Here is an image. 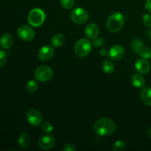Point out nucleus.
Wrapping results in <instances>:
<instances>
[{"mask_svg": "<svg viewBox=\"0 0 151 151\" xmlns=\"http://www.w3.org/2000/svg\"><path fill=\"white\" fill-rule=\"evenodd\" d=\"M100 55H101L102 56L109 55V52H107L106 50H102L101 51H100Z\"/></svg>", "mask_w": 151, "mask_h": 151, "instance_id": "31", "label": "nucleus"}, {"mask_svg": "<svg viewBox=\"0 0 151 151\" xmlns=\"http://www.w3.org/2000/svg\"><path fill=\"white\" fill-rule=\"evenodd\" d=\"M65 38L62 34H56L52 38V45L55 48H58V47H61L63 44H64Z\"/></svg>", "mask_w": 151, "mask_h": 151, "instance_id": "18", "label": "nucleus"}, {"mask_svg": "<svg viewBox=\"0 0 151 151\" xmlns=\"http://www.w3.org/2000/svg\"><path fill=\"white\" fill-rule=\"evenodd\" d=\"M103 71L106 73H112L114 70V66L113 63H111V61L109 60H106L103 62Z\"/></svg>", "mask_w": 151, "mask_h": 151, "instance_id": "20", "label": "nucleus"}, {"mask_svg": "<svg viewBox=\"0 0 151 151\" xmlns=\"http://www.w3.org/2000/svg\"><path fill=\"white\" fill-rule=\"evenodd\" d=\"M125 54L123 47L120 45H114L110 48L109 51V57L112 60H118L122 58Z\"/></svg>", "mask_w": 151, "mask_h": 151, "instance_id": "10", "label": "nucleus"}, {"mask_svg": "<svg viewBox=\"0 0 151 151\" xmlns=\"http://www.w3.org/2000/svg\"><path fill=\"white\" fill-rule=\"evenodd\" d=\"M54 55V50L50 46H44L38 52V58L43 61H46L51 58Z\"/></svg>", "mask_w": 151, "mask_h": 151, "instance_id": "11", "label": "nucleus"}, {"mask_svg": "<svg viewBox=\"0 0 151 151\" xmlns=\"http://www.w3.org/2000/svg\"><path fill=\"white\" fill-rule=\"evenodd\" d=\"M27 119L32 126H38L42 122V116L36 109H30L27 113Z\"/></svg>", "mask_w": 151, "mask_h": 151, "instance_id": "8", "label": "nucleus"}, {"mask_svg": "<svg viewBox=\"0 0 151 151\" xmlns=\"http://www.w3.org/2000/svg\"><path fill=\"white\" fill-rule=\"evenodd\" d=\"M18 35L24 41H30L35 37V32L33 29L28 25H22L18 29Z\"/></svg>", "mask_w": 151, "mask_h": 151, "instance_id": "7", "label": "nucleus"}, {"mask_svg": "<svg viewBox=\"0 0 151 151\" xmlns=\"http://www.w3.org/2000/svg\"><path fill=\"white\" fill-rule=\"evenodd\" d=\"M147 135H148L149 138L151 139V127L150 128H149L148 131H147Z\"/></svg>", "mask_w": 151, "mask_h": 151, "instance_id": "32", "label": "nucleus"}, {"mask_svg": "<svg viewBox=\"0 0 151 151\" xmlns=\"http://www.w3.org/2000/svg\"><path fill=\"white\" fill-rule=\"evenodd\" d=\"M55 139L52 135L42 136L38 140V146L43 150H50L54 146Z\"/></svg>", "mask_w": 151, "mask_h": 151, "instance_id": "9", "label": "nucleus"}, {"mask_svg": "<svg viewBox=\"0 0 151 151\" xmlns=\"http://www.w3.org/2000/svg\"><path fill=\"white\" fill-rule=\"evenodd\" d=\"M140 97L144 104L151 106V88L147 87L143 88L140 94Z\"/></svg>", "mask_w": 151, "mask_h": 151, "instance_id": "15", "label": "nucleus"}, {"mask_svg": "<svg viewBox=\"0 0 151 151\" xmlns=\"http://www.w3.org/2000/svg\"><path fill=\"white\" fill-rule=\"evenodd\" d=\"M143 23L147 27H151V15L145 14L142 17Z\"/></svg>", "mask_w": 151, "mask_h": 151, "instance_id": "26", "label": "nucleus"}, {"mask_svg": "<svg viewBox=\"0 0 151 151\" xmlns=\"http://www.w3.org/2000/svg\"><path fill=\"white\" fill-rule=\"evenodd\" d=\"M105 44V41L103 38H96L94 39L93 44L95 47H101Z\"/></svg>", "mask_w": 151, "mask_h": 151, "instance_id": "28", "label": "nucleus"}, {"mask_svg": "<svg viewBox=\"0 0 151 151\" xmlns=\"http://www.w3.org/2000/svg\"><path fill=\"white\" fill-rule=\"evenodd\" d=\"M70 16L72 22L78 24H83L88 19V12L81 7H77L72 10Z\"/></svg>", "mask_w": 151, "mask_h": 151, "instance_id": "6", "label": "nucleus"}, {"mask_svg": "<svg viewBox=\"0 0 151 151\" xmlns=\"http://www.w3.org/2000/svg\"><path fill=\"white\" fill-rule=\"evenodd\" d=\"M35 79L41 82H46L48 81L52 78L53 72L50 67L48 66H40L35 69V73H34Z\"/></svg>", "mask_w": 151, "mask_h": 151, "instance_id": "5", "label": "nucleus"}, {"mask_svg": "<svg viewBox=\"0 0 151 151\" xmlns=\"http://www.w3.org/2000/svg\"><path fill=\"white\" fill-rule=\"evenodd\" d=\"M7 61V55L4 51L0 50V68L2 67Z\"/></svg>", "mask_w": 151, "mask_h": 151, "instance_id": "27", "label": "nucleus"}, {"mask_svg": "<svg viewBox=\"0 0 151 151\" xmlns=\"http://www.w3.org/2000/svg\"><path fill=\"white\" fill-rule=\"evenodd\" d=\"M125 23V18L122 13L115 12L110 15L107 20V28L112 32L120 30Z\"/></svg>", "mask_w": 151, "mask_h": 151, "instance_id": "2", "label": "nucleus"}, {"mask_svg": "<svg viewBox=\"0 0 151 151\" xmlns=\"http://www.w3.org/2000/svg\"><path fill=\"white\" fill-rule=\"evenodd\" d=\"M86 35L90 39H94L98 36L99 27L95 24H88L85 29Z\"/></svg>", "mask_w": 151, "mask_h": 151, "instance_id": "13", "label": "nucleus"}, {"mask_svg": "<svg viewBox=\"0 0 151 151\" xmlns=\"http://www.w3.org/2000/svg\"><path fill=\"white\" fill-rule=\"evenodd\" d=\"M64 151H75L76 150V146L73 143H66L63 147Z\"/></svg>", "mask_w": 151, "mask_h": 151, "instance_id": "29", "label": "nucleus"}, {"mask_svg": "<svg viewBox=\"0 0 151 151\" xmlns=\"http://www.w3.org/2000/svg\"><path fill=\"white\" fill-rule=\"evenodd\" d=\"M148 37H149V38H150V40L151 41V29L148 31Z\"/></svg>", "mask_w": 151, "mask_h": 151, "instance_id": "33", "label": "nucleus"}, {"mask_svg": "<svg viewBox=\"0 0 151 151\" xmlns=\"http://www.w3.org/2000/svg\"><path fill=\"white\" fill-rule=\"evenodd\" d=\"M139 55L143 59L151 58V49L149 47H142L140 50Z\"/></svg>", "mask_w": 151, "mask_h": 151, "instance_id": "23", "label": "nucleus"}, {"mask_svg": "<svg viewBox=\"0 0 151 151\" xmlns=\"http://www.w3.org/2000/svg\"><path fill=\"white\" fill-rule=\"evenodd\" d=\"M131 50L134 52L135 53H139L140 50L143 47V42L139 38H134L132 41H131Z\"/></svg>", "mask_w": 151, "mask_h": 151, "instance_id": "19", "label": "nucleus"}, {"mask_svg": "<svg viewBox=\"0 0 151 151\" xmlns=\"http://www.w3.org/2000/svg\"><path fill=\"white\" fill-rule=\"evenodd\" d=\"M14 40L13 36L9 33H5L0 38V47L4 50H8L13 46Z\"/></svg>", "mask_w": 151, "mask_h": 151, "instance_id": "14", "label": "nucleus"}, {"mask_svg": "<svg viewBox=\"0 0 151 151\" xmlns=\"http://www.w3.org/2000/svg\"><path fill=\"white\" fill-rule=\"evenodd\" d=\"M29 142H30V139H29V135L26 133H22L19 135L18 138V143L22 148H26L29 146Z\"/></svg>", "mask_w": 151, "mask_h": 151, "instance_id": "17", "label": "nucleus"}, {"mask_svg": "<svg viewBox=\"0 0 151 151\" xmlns=\"http://www.w3.org/2000/svg\"><path fill=\"white\" fill-rule=\"evenodd\" d=\"M135 67L140 74L143 75L148 73L150 70V64L145 59H139L137 60L136 62Z\"/></svg>", "mask_w": 151, "mask_h": 151, "instance_id": "12", "label": "nucleus"}, {"mask_svg": "<svg viewBox=\"0 0 151 151\" xmlns=\"http://www.w3.org/2000/svg\"><path fill=\"white\" fill-rule=\"evenodd\" d=\"M60 4L62 7L65 9H71L75 4V0H60Z\"/></svg>", "mask_w": 151, "mask_h": 151, "instance_id": "25", "label": "nucleus"}, {"mask_svg": "<svg viewBox=\"0 0 151 151\" xmlns=\"http://www.w3.org/2000/svg\"><path fill=\"white\" fill-rule=\"evenodd\" d=\"M28 22L32 27H39L44 22L46 15L44 12L40 8H34L30 10L28 14Z\"/></svg>", "mask_w": 151, "mask_h": 151, "instance_id": "4", "label": "nucleus"}, {"mask_svg": "<svg viewBox=\"0 0 151 151\" xmlns=\"http://www.w3.org/2000/svg\"><path fill=\"white\" fill-rule=\"evenodd\" d=\"M91 43L86 38H81L75 45V53L78 57L84 58L88 55L91 50Z\"/></svg>", "mask_w": 151, "mask_h": 151, "instance_id": "3", "label": "nucleus"}, {"mask_svg": "<svg viewBox=\"0 0 151 151\" xmlns=\"http://www.w3.org/2000/svg\"><path fill=\"white\" fill-rule=\"evenodd\" d=\"M116 130V125L115 122L109 118H100L96 121L94 125V131L96 134L102 137L112 135Z\"/></svg>", "mask_w": 151, "mask_h": 151, "instance_id": "1", "label": "nucleus"}, {"mask_svg": "<svg viewBox=\"0 0 151 151\" xmlns=\"http://www.w3.org/2000/svg\"><path fill=\"white\" fill-rule=\"evenodd\" d=\"M37 88H38V83L36 81H33V80H31V81H28L26 86V89L28 92H35L37 90Z\"/></svg>", "mask_w": 151, "mask_h": 151, "instance_id": "21", "label": "nucleus"}, {"mask_svg": "<svg viewBox=\"0 0 151 151\" xmlns=\"http://www.w3.org/2000/svg\"><path fill=\"white\" fill-rule=\"evenodd\" d=\"M126 148V144L122 140H118L114 144L113 150L114 151H123Z\"/></svg>", "mask_w": 151, "mask_h": 151, "instance_id": "22", "label": "nucleus"}, {"mask_svg": "<svg viewBox=\"0 0 151 151\" xmlns=\"http://www.w3.org/2000/svg\"><path fill=\"white\" fill-rule=\"evenodd\" d=\"M145 8L147 11L151 13V0H147L145 2Z\"/></svg>", "mask_w": 151, "mask_h": 151, "instance_id": "30", "label": "nucleus"}, {"mask_svg": "<svg viewBox=\"0 0 151 151\" xmlns=\"http://www.w3.org/2000/svg\"><path fill=\"white\" fill-rule=\"evenodd\" d=\"M131 82H132L134 86L138 88H143L145 85V78L141 75H139V74H135V75H133L132 78H131Z\"/></svg>", "mask_w": 151, "mask_h": 151, "instance_id": "16", "label": "nucleus"}, {"mask_svg": "<svg viewBox=\"0 0 151 151\" xmlns=\"http://www.w3.org/2000/svg\"><path fill=\"white\" fill-rule=\"evenodd\" d=\"M41 130L44 131V133H47V134H50V133L52 132L53 131V126L48 122H45L44 123L41 124Z\"/></svg>", "mask_w": 151, "mask_h": 151, "instance_id": "24", "label": "nucleus"}]
</instances>
